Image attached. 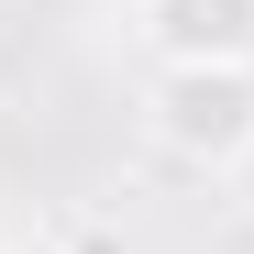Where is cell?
Masks as SVG:
<instances>
[{
  "instance_id": "obj_1",
  "label": "cell",
  "mask_w": 254,
  "mask_h": 254,
  "mask_svg": "<svg viewBox=\"0 0 254 254\" xmlns=\"http://www.w3.org/2000/svg\"><path fill=\"white\" fill-rule=\"evenodd\" d=\"M144 144L166 166H199V177L243 166L254 155V66H155L144 77Z\"/></svg>"
},
{
  "instance_id": "obj_2",
  "label": "cell",
  "mask_w": 254,
  "mask_h": 254,
  "mask_svg": "<svg viewBox=\"0 0 254 254\" xmlns=\"http://www.w3.org/2000/svg\"><path fill=\"white\" fill-rule=\"evenodd\" d=\"M155 66H254V0H133Z\"/></svg>"
}]
</instances>
